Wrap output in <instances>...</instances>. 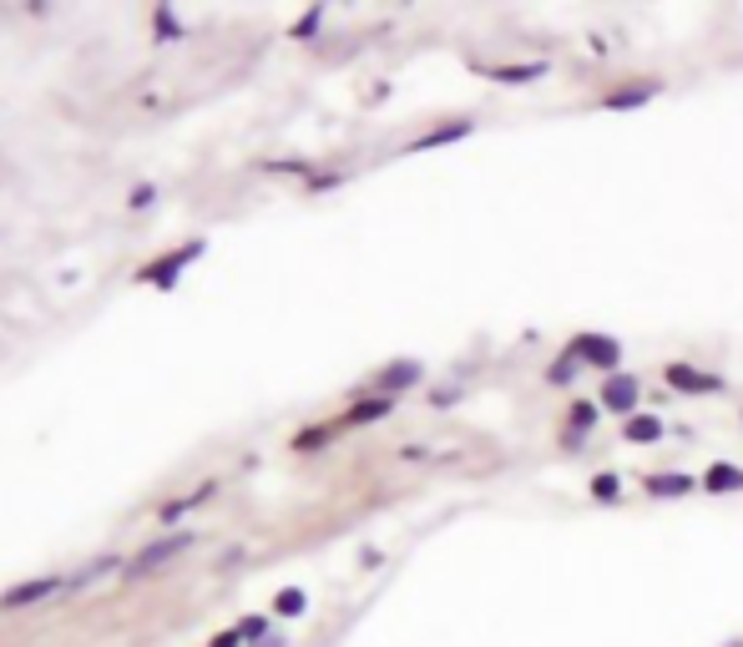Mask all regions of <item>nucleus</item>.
Instances as JSON below:
<instances>
[{"label":"nucleus","mask_w":743,"mask_h":647,"mask_svg":"<svg viewBox=\"0 0 743 647\" xmlns=\"http://www.w3.org/2000/svg\"><path fill=\"white\" fill-rule=\"evenodd\" d=\"M602 405L613 415H632V405H638V380H632V375H613V380L602 384Z\"/></svg>","instance_id":"obj_1"},{"label":"nucleus","mask_w":743,"mask_h":647,"mask_svg":"<svg viewBox=\"0 0 743 647\" xmlns=\"http://www.w3.org/2000/svg\"><path fill=\"white\" fill-rule=\"evenodd\" d=\"M617 339H602V334H577L571 344V359H592V365H617Z\"/></svg>","instance_id":"obj_2"},{"label":"nucleus","mask_w":743,"mask_h":647,"mask_svg":"<svg viewBox=\"0 0 743 647\" xmlns=\"http://www.w3.org/2000/svg\"><path fill=\"white\" fill-rule=\"evenodd\" d=\"M668 384H672V390H688V395H693V390H698V395L723 390V380H718V375H698V369H688V365H672L668 369Z\"/></svg>","instance_id":"obj_3"},{"label":"nucleus","mask_w":743,"mask_h":647,"mask_svg":"<svg viewBox=\"0 0 743 647\" xmlns=\"http://www.w3.org/2000/svg\"><path fill=\"white\" fill-rule=\"evenodd\" d=\"M188 542H192V536H167V542L147 546L142 557H137V561H131V567H127V576H142V572H152L158 561H167V557H173V551H182V546H188Z\"/></svg>","instance_id":"obj_4"},{"label":"nucleus","mask_w":743,"mask_h":647,"mask_svg":"<svg viewBox=\"0 0 743 647\" xmlns=\"http://www.w3.org/2000/svg\"><path fill=\"white\" fill-rule=\"evenodd\" d=\"M622 435L632 445H647V441H657V435H663V420H657V415H632V420L622 426Z\"/></svg>","instance_id":"obj_5"},{"label":"nucleus","mask_w":743,"mask_h":647,"mask_svg":"<svg viewBox=\"0 0 743 647\" xmlns=\"http://www.w3.org/2000/svg\"><path fill=\"white\" fill-rule=\"evenodd\" d=\"M657 87H627V91H613V97H602V106L607 112H627V106H642V102H653Z\"/></svg>","instance_id":"obj_6"},{"label":"nucleus","mask_w":743,"mask_h":647,"mask_svg":"<svg viewBox=\"0 0 743 647\" xmlns=\"http://www.w3.org/2000/svg\"><path fill=\"white\" fill-rule=\"evenodd\" d=\"M46 592H56V576H41V582H26V587L5 592V607H26V602H41Z\"/></svg>","instance_id":"obj_7"},{"label":"nucleus","mask_w":743,"mask_h":647,"mask_svg":"<svg viewBox=\"0 0 743 647\" xmlns=\"http://www.w3.org/2000/svg\"><path fill=\"white\" fill-rule=\"evenodd\" d=\"M647 491L672 500V496H683V491H693V475H647Z\"/></svg>","instance_id":"obj_8"},{"label":"nucleus","mask_w":743,"mask_h":647,"mask_svg":"<svg viewBox=\"0 0 743 647\" xmlns=\"http://www.w3.org/2000/svg\"><path fill=\"white\" fill-rule=\"evenodd\" d=\"M733 485H743V471H733L729 460H718L714 471L703 475V491H733Z\"/></svg>","instance_id":"obj_9"},{"label":"nucleus","mask_w":743,"mask_h":647,"mask_svg":"<svg viewBox=\"0 0 743 647\" xmlns=\"http://www.w3.org/2000/svg\"><path fill=\"white\" fill-rule=\"evenodd\" d=\"M470 132V122H451V127H440V132H430V137H420L415 142V152H425V148H440V142H461V137Z\"/></svg>","instance_id":"obj_10"},{"label":"nucleus","mask_w":743,"mask_h":647,"mask_svg":"<svg viewBox=\"0 0 743 647\" xmlns=\"http://www.w3.org/2000/svg\"><path fill=\"white\" fill-rule=\"evenodd\" d=\"M592 496H597V500H617V496H622V481H617L613 471L592 475Z\"/></svg>","instance_id":"obj_11"},{"label":"nucleus","mask_w":743,"mask_h":647,"mask_svg":"<svg viewBox=\"0 0 743 647\" xmlns=\"http://www.w3.org/2000/svg\"><path fill=\"white\" fill-rule=\"evenodd\" d=\"M541 72H546V66L537 61V66H495L491 76H501V81H531V76H541Z\"/></svg>","instance_id":"obj_12"},{"label":"nucleus","mask_w":743,"mask_h":647,"mask_svg":"<svg viewBox=\"0 0 743 647\" xmlns=\"http://www.w3.org/2000/svg\"><path fill=\"white\" fill-rule=\"evenodd\" d=\"M410 380H420V365H394L390 375H385V390H400V384Z\"/></svg>","instance_id":"obj_13"},{"label":"nucleus","mask_w":743,"mask_h":647,"mask_svg":"<svg viewBox=\"0 0 743 647\" xmlns=\"http://www.w3.org/2000/svg\"><path fill=\"white\" fill-rule=\"evenodd\" d=\"M592 420H597V405L577 399V405H571V426H577V435H582V430H592Z\"/></svg>","instance_id":"obj_14"},{"label":"nucleus","mask_w":743,"mask_h":647,"mask_svg":"<svg viewBox=\"0 0 743 647\" xmlns=\"http://www.w3.org/2000/svg\"><path fill=\"white\" fill-rule=\"evenodd\" d=\"M385 410H390V399H375V405H354L350 420H360V426H365V420H379Z\"/></svg>","instance_id":"obj_15"},{"label":"nucleus","mask_w":743,"mask_h":647,"mask_svg":"<svg viewBox=\"0 0 743 647\" xmlns=\"http://www.w3.org/2000/svg\"><path fill=\"white\" fill-rule=\"evenodd\" d=\"M278 612H304V592H284V597H278Z\"/></svg>","instance_id":"obj_16"},{"label":"nucleus","mask_w":743,"mask_h":647,"mask_svg":"<svg viewBox=\"0 0 743 647\" xmlns=\"http://www.w3.org/2000/svg\"><path fill=\"white\" fill-rule=\"evenodd\" d=\"M213 647H238V637L228 633V637H218V643H213Z\"/></svg>","instance_id":"obj_17"}]
</instances>
